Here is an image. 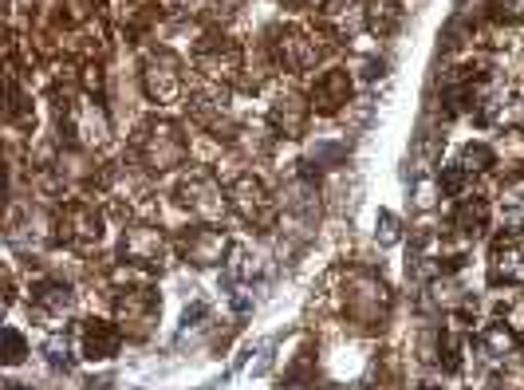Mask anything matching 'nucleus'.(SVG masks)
<instances>
[{"instance_id":"9","label":"nucleus","mask_w":524,"mask_h":390,"mask_svg":"<svg viewBox=\"0 0 524 390\" xmlns=\"http://www.w3.org/2000/svg\"><path fill=\"white\" fill-rule=\"evenodd\" d=\"M489 390H517V387H513V383H501V379H497V383H489Z\"/></svg>"},{"instance_id":"5","label":"nucleus","mask_w":524,"mask_h":390,"mask_svg":"<svg viewBox=\"0 0 524 390\" xmlns=\"http://www.w3.org/2000/svg\"><path fill=\"white\" fill-rule=\"evenodd\" d=\"M458 229H465V233H481L485 229V221H489V205L481 201V197H473V201H461L458 205Z\"/></svg>"},{"instance_id":"1","label":"nucleus","mask_w":524,"mask_h":390,"mask_svg":"<svg viewBox=\"0 0 524 390\" xmlns=\"http://www.w3.org/2000/svg\"><path fill=\"white\" fill-rule=\"evenodd\" d=\"M493 284H524V237H501L489 253Z\"/></svg>"},{"instance_id":"6","label":"nucleus","mask_w":524,"mask_h":390,"mask_svg":"<svg viewBox=\"0 0 524 390\" xmlns=\"http://www.w3.org/2000/svg\"><path fill=\"white\" fill-rule=\"evenodd\" d=\"M458 162H461V170H465V174H477V170H485V166L493 162V154H489L485 146H465Z\"/></svg>"},{"instance_id":"8","label":"nucleus","mask_w":524,"mask_h":390,"mask_svg":"<svg viewBox=\"0 0 524 390\" xmlns=\"http://www.w3.org/2000/svg\"><path fill=\"white\" fill-rule=\"evenodd\" d=\"M4 339H8V363H20V351H24V343H20V335H16V331H8Z\"/></svg>"},{"instance_id":"2","label":"nucleus","mask_w":524,"mask_h":390,"mask_svg":"<svg viewBox=\"0 0 524 390\" xmlns=\"http://www.w3.org/2000/svg\"><path fill=\"white\" fill-rule=\"evenodd\" d=\"M83 347H87V355L91 359H107V355H115L119 351V331L111 324H91L83 327Z\"/></svg>"},{"instance_id":"4","label":"nucleus","mask_w":524,"mask_h":390,"mask_svg":"<svg viewBox=\"0 0 524 390\" xmlns=\"http://www.w3.org/2000/svg\"><path fill=\"white\" fill-rule=\"evenodd\" d=\"M477 347H481L489 359H501V355L517 351V335H513L505 324H493V327H485V331L477 335Z\"/></svg>"},{"instance_id":"3","label":"nucleus","mask_w":524,"mask_h":390,"mask_svg":"<svg viewBox=\"0 0 524 390\" xmlns=\"http://www.w3.org/2000/svg\"><path fill=\"white\" fill-rule=\"evenodd\" d=\"M347 91H351V83H347V75L343 71H328L320 83H316V91H312V99H316V107L320 111H335L343 99H347Z\"/></svg>"},{"instance_id":"7","label":"nucleus","mask_w":524,"mask_h":390,"mask_svg":"<svg viewBox=\"0 0 524 390\" xmlns=\"http://www.w3.org/2000/svg\"><path fill=\"white\" fill-rule=\"evenodd\" d=\"M497 12H501V16H509V20H521L524 0H497Z\"/></svg>"}]
</instances>
